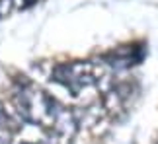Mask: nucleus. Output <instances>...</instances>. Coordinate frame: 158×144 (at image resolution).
<instances>
[{"mask_svg":"<svg viewBox=\"0 0 158 144\" xmlns=\"http://www.w3.org/2000/svg\"><path fill=\"white\" fill-rule=\"evenodd\" d=\"M53 80L69 88L72 95H78L82 88H90L100 80V72L92 62H63L55 66Z\"/></svg>","mask_w":158,"mask_h":144,"instance_id":"f257e3e1","label":"nucleus"},{"mask_svg":"<svg viewBox=\"0 0 158 144\" xmlns=\"http://www.w3.org/2000/svg\"><path fill=\"white\" fill-rule=\"evenodd\" d=\"M143 55H144L143 47H131V45H127V47H121V49L113 51L111 55H107L106 61H107L109 66H113V68H129V66H133V64L141 62L143 61Z\"/></svg>","mask_w":158,"mask_h":144,"instance_id":"f03ea898","label":"nucleus"},{"mask_svg":"<svg viewBox=\"0 0 158 144\" xmlns=\"http://www.w3.org/2000/svg\"><path fill=\"white\" fill-rule=\"evenodd\" d=\"M78 125L80 123H78V119H76V113L60 107L57 117H55V121H53V129H55V134L57 136H63V138L69 140L76 134Z\"/></svg>","mask_w":158,"mask_h":144,"instance_id":"7ed1b4c3","label":"nucleus"},{"mask_svg":"<svg viewBox=\"0 0 158 144\" xmlns=\"http://www.w3.org/2000/svg\"><path fill=\"white\" fill-rule=\"evenodd\" d=\"M12 4H14V0H0V18H4V16L10 14Z\"/></svg>","mask_w":158,"mask_h":144,"instance_id":"20e7f679","label":"nucleus"}]
</instances>
